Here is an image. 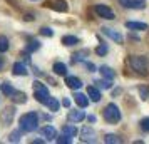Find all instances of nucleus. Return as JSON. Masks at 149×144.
<instances>
[{"label":"nucleus","mask_w":149,"mask_h":144,"mask_svg":"<svg viewBox=\"0 0 149 144\" xmlns=\"http://www.w3.org/2000/svg\"><path fill=\"white\" fill-rule=\"evenodd\" d=\"M22 132H34L39 127V114L37 112H27L19 119Z\"/></svg>","instance_id":"nucleus-1"},{"label":"nucleus","mask_w":149,"mask_h":144,"mask_svg":"<svg viewBox=\"0 0 149 144\" xmlns=\"http://www.w3.org/2000/svg\"><path fill=\"white\" fill-rule=\"evenodd\" d=\"M32 87H34V97H35V101L45 106V104L49 102V99H50L49 89L42 82H39V81H35V82L32 84Z\"/></svg>","instance_id":"nucleus-2"},{"label":"nucleus","mask_w":149,"mask_h":144,"mask_svg":"<svg viewBox=\"0 0 149 144\" xmlns=\"http://www.w3.org/2000/svg\"><path fill=\"white\" fill-rule=\"evenodd\" d=\"M102 116H104V119H106L109 124H117L121 121V111H119V107H117L116 104L111 102V104L106 106V109L102 111Z\"/></svg>","instance_id":"nucleus-3"},{"label":"nucleus","mask_w":149,"mask_h":144,"mask_svg":"<svg viewBox=\"0 0 149 144\" xmlns=\"http://www.w3.org/2000/svg\"><path fill=\"white\" fill-rule=\"evenodd\" d=\"M148 64H149L148 59L142 57V55H131L129 57V65L134 69V70L141 72V74H144L148 70Z\"/></svg>","instance_id":"nucleus-4"},{"label":"nucleus","mask_w":149,"mask_h":144,"mask_svg":"<svg viewBox=\"0 0 149 144\" xmlns=\"http://www.w3.org/2000/svg\"><path fill=\"white\" fill-rule=\"evenodd\" d=\"M79 134H81V143H87V144L95 143V131L92 129V127L84 126V127L79 131Z\"/></svg>","instance_id":"nucleus-5"},{"label":"nucleus","mask_w":149,"mask_h":144,"mask_svg":"<svg viewBox=\"0 0 149 144\" xmlns=\"http://www.w3.org/2000/svg\"><path fill=\"white\" fill-rule=\"evenodd\" d=\"M95 14L99 15L101 19H106V20H114L116 19L114 10L106 7V5H95Z\"/></svg>","instance_id":"nucleus-6"},{"label":"nucleus","mask_w":149,"mask_h":144,"mask_svg":"<svg viewBox=\"0 0 149 144\" xmlns=\"http://www.w3.org/2000/svg\"><path fill=\"white\" fill-rule=\"evenodd\" d=\"M49 8H52L55 12H67V2L65 0H47L45 2Z\"/></svg>","instance_id":"nucleus-7"},{"label":"nucleus","mask_w":149,"mask_h":144,"mask_svg":"<svg viewBox=\"0 0 149 144\" xmlns=\"http://www.w3.org/2000/svg\"><path fill=\"white\" fill-rule=\"evenodd\" d=\"M102 34H104V35H107L109 39H112V40L117 42V44H122V40H124L122 34H119V32H117V30H114V29L104 27V29H102Z\"/></svg>","instance_id":"nucleus-8"},{"label":"nucleus","mask_w":149,"mask_h":144,"mask_svg":"<svg viewBox=\"0 0 149 144\" xmlns=\"http://www.w3.org/2000/svg\"><path fill=\"white\" fill-rule=\"evenodd\" d=\"M14 114H15V109L12 107V106L5 107V109L2 111V114H0V119H2V122L5 124V126H8V124L12 122V119H14Z\"/></svg>","instance_id":"nucleus-9"},{"label":"nucleus","mask_w":149,"mask_h":144,"mask_svg":"<svg viewBox=\"0 0 149 144\" xmlns=\"http://www.w3.org/2000/svg\"><path fill=\"white\" fill-rule=\"evenodd\" d=\"M122 7L126 8H144L146 7V0H119Z\"/></svg>","instance_id":"nucleus-10"},{"label":"nucleus","mask_w":149,"mask_h":144,"mask_svg":"<svg viewBox=\"0 0 149 144\" xmlns=\"http://www.w3.org/2000/svg\"><path fill=\"white\" fill-rule=\"evenodd\" d=\"M40 134L45 137V141H55L57 137V131H55L54 126H44L40 131Z\"/></svg>","instance_id":"nucleus-11"},{"label":"nucleus","mask_w":149,"mask_h":144,"mask_svg":"<svg viewBox=\"0 0 149 144\" xmlns=\"http://www.w3.org/2000/svg\"><path fill=\"white\" fill-rule=\"evenodd\" d=\"M65 86L67 87H70V89H81L82 87V82H81V79L79 77H75V76H65Z\"/></svg>","instance_id":"nucleus-12"},{"label":"nucleus","mask_w":149,"mask_h":144,"mask_svg":"<svg viewBox=\"0 0 149 144\" xmlns=\"http://www.w3.org/2000/svg\"><path fill=\"white\" fill-rule=\"evenodd\" d=\"M67 117H69L70 122H81V121L86 119V114H84V111L82 109H75V111H70Z\"/></svg>","instance_id":"nucleus-13"},{"label":"nucleus","mask_w":149,"mask_h":144,"mask_svg":"<svg viewBox=\"0 0 149 144\" xmlns=\"http://www.w3.org/2000/svg\"><path fill=\"white\" fill-rule=\"evenodd\" d=\"M87 97L92 101V102H99V101L102 99L101 90L97 89V87H94V86H91V87H87Z\"/></svg>","instance_id":"nucleus-14"},{"label":"nucleus","mask_w":149,"mask_h":144,"mask_svg":"<svg viewBox=\"0 0 149 144\" xmlns=\"http://www.w3.org/2000/svg\"><path fill=\"white\" fill-rule=\"evenodd\" d=\"M12 74H14V76H27L29 70H27V67H25V64L15 62L14 67H12Z\"/></svg>","instance_id":"nucleus-15"},{"label":"nucleus","mask_w":149,"mask_h":144,"mask_svg":"<svg viewBox=\"0 0 149 144\" xmlns=\"http://www.w3.org/2000/svg\"><path fill=\"white\" fill-rule=\"evenodd\" d=\"M74 101L79 104V107H82V109L89 106V97L86 96V94H82V92H75L74 94Z\"/></svg>","instance_id":"nucleus-16"},{"label":"nucleus","mask_w":149,"mask_h":144,"mask_svg":"<svg viewBox=\"0 0 149 144\" xmlns=\"http://www.w3.org/2000/svg\"><path fill=\"white\" fill-rule=\"evenodd\" d=\"M126 29H129V30H146L148 25L144 22H126Z\"/></svg>","instance_id":"nucleus-17"},{"label":"nucleus","mask_w":149,"mask_h":144,"mask_svg":"<svg viewBox=\"0 0 149 144\" xmlns=\"http://www.w3.org/2000/svg\"><path fill=\"white\" fill-rule=\"evenodd\" d=\"M99 72H101V76L104 77V79H109V81H112L116 77V74H114V70L111 67H107V65H102L101 69H99Z\"/></svg>","instance_id":"nucleus-18"},{"label":"nucleus","mask_w":149,"mask_h":144,"mask_svg":"<svg viewBox=\"0 0 149 144\" xmlns=\"http://www.w3.org/2000/svg\"><path fill=\"white\" fill-rule=\"evenodd\" d=\"M62 44H64L65 47L75 45V44H79V37H75V35H64V37H62Z\"/></svg>","instance_id":"nucleus-19"},{"label":"nucleus","mask_w":149,"mask_h":144,"mask_svg":"<svg viewBox=\"0 0 149 144\" xmlns=\"http://www.w3.org/2000/svg\"><path fill=\"white\" fill-rule=\"evenodd\" d=\"M52 69H54V72L57 76H65V74H67V65L62 64V62H55Z\"/></svg>","instance_id":"nucleus-20"},{"label":"nucleus","mask_w":149,"mask_h":144,"mask_svg":"<svg viewBox=\"0 0 149 144\" xmlns=\"http://www.w3.org/2000/svg\"><path fill=\"white\" fill-rule=\"evenodd\" d=\"M45 106L49 107V111H50V112H57V111H59V107H61V104H59V101H57L55 97H50V99H49V102L45 104Z\"/></svg>","instance_id":"nucleus-21"},{"label":"nucleus","mask_w":149,"mask_h":144,"mask_svg":"<svg viewBox=\"0 0 149 144\" xmlns=\"http://www.w3.org/2000/svg\"><path fill=\"white\" fill-rule=\"evenodd\" d=\"M14 92H15V89H14V87H12L8 82H3V84H2V94H3L5 97H12V94H14Z\"/></svg>","instance_id":"nucleus-22"},{"label":"nucleus","mask_w":149,"mask_h":144,"mask_svg":"<svg viewBox=\"0 0 149 144\" xmlns=\"http://www.w3.org/2000/svg\"><path fill=\"white\" fill-rule=\"evenodd\" d=\"M104 143H107V144H121L122 139L119 136H116V134H107V136L104 137Z\"/></svg>","instance_id":"nucleus-23"},{"label":"nucleus","mask_w":149,"mask_h":144,"mask_svg":"<svg viewBox=\"0 0 149 144\" xmlns=\"http://www.w3.org/2000/svg\"><path fill=\"white\" fill-rule=\"evenodd\" d=\"M39 49H40V42H39V40H30L27 44V47H25V52H29V54H30V52L39 50Z\"/></svg>","instance_id":"nucleus-24"},{"label":"nucleus","mask_w":149,"mask_h":144,"mask_svg":"<svg viewBox=\"0 0 149 144\" xmlns=\"http://www.w3.org/2000/svg\"><path fill=\"white\" fill-rule=\"evenodd\" d=\"M95 87H102V89H111V87H112V81H109V79L95 81Z\"/></svg>","instance_id":"nucleus-25"},{"label":"nucleus","mask_w":149,"mask_h":144,"mask_svg":"<svg viewBox=\"0 0 149 144\" xmlns=\"http://www.w3.org/2000/svg\"><path fill=\"white\" fill-rule=\"evenodd\" d=\"M62 132H64L65 136H70V137H74L75 134L79 132V131L75 129L74 126H64V127H62Z\"/></svg>","instance_id":"nucleus-26"},{"label":"nucleus","mask_w":149,"mask_h":144,"mask_svg":"<svg viewBox=\"0 0 149 144\" xmlns=\"http://www.w3.org/2000/svg\"><path fill=\"white\" fill-rule=\"evenodd\" d=\"M12 99H14L17 104H24L25 101H27V99H25V94H24V92H17V90L12 94Z\"/></svg>","instance_id":"nucleus-27"},{"label":"nucleus","mask_w":149,"mask_h":144,"mask_svg":"<svg viewBox=\"0 0 149 144\" xmlns=\"http://www.w3.org/2000/svg\"><path fill=\"white\" fill-rule=\"evenodd\" d=\"M8 50V39L5 35H0V54Z\"/></svg>","instance_id":"nucleus-28"},{"label":"nucleus","mask_w":149,"mask_h":144,"mask_svg":"<svg viewBox=\"0 0 149 144\" xmlns=\"http://www.w3.org/2000/svg\"><path fill=\"white\" fill-rule=\"evenodd\" d=\"M20 136H22V129L10 132V136H8V143H19V141H20Z\"/></svg>","instance_id":"nucleus-29"},{"label":"nucleus","mask_w":149,"mask_h":144,"mask_svg":"<svg viewBox=\"0 0 149 144\" xmlns=\"http://www.w3.org/2000/svg\"><path fill=\"white\" fill-rule=\"evenodd\" d=\"M139 127H141L142 132H149V117H144V119H141Z\"/></svg>","instance_id":"nucleus-30"},{"label":"nucleus","mask_w":149,"mask_h":144,"mask_svg":"<svg viewBox=\"0 0 149 144\" xmlns=\"http://www.w3.org/2000/svg\"><path fill=\"white\" fill-rule=\"evenodd\" d=\"M55 141L59 144H70L72 143V137L70 136H65V134H62L61 137H55Z\"/></svg>","instance_id":"nucleus-31"},{"label":"nucleus","mask_w":149,"mask_h":144,"mask_svg":"<svg viewBox=\"0 0 149 144\" xmlns=\"http://www.w3.org/2000/svg\"><path fill=\"white\" fill-rule=\"evenodd\" d=\"M95 54L101 55V57H102V55H106V54H107V45H106V44H101L99 47L95 49Z\"/></svg>","instance_id":"nucleus-32"},{"label":"nucleus","mask_w":149,"mask_h":144,"mask_svg":"<svg viewBox=\"0 0 149 144\" xmlns=\"http://www.w3.org/2000/svg\"><path fill=\"white\" fill-rule=\"evenodd\" d=\"M84 55H87V50H84V52H75V54L72 55V61H74V62L84 61Z\"/></svg>","instance_id":"nucleus-33"},{"label":"nucleus","mask_w":149,"mask_h":144,"mask_svg":"<svg viewBox=\"0 0 149 144\" xmlns=\"http://www.w3.org/2000/svg\"><path fill=\"white\" fill-rule=\"evenodd\" d=\"M40 34L45 35V37H52V35H54V32H52V29H49V27H42L40 29Z\"/></svg>","instance_id":"nucleus-34"},{"label":"nucleus","mask_w":149,"mask_h":144,"mask_svg":"<svg viewBox=\"0 0 149 144\" xmlns=\"http://www.w3.org/2000/svg\"><path fill=\"white\" fill-rule=\"evenodd\" d=\"M139 92H141V99H142V101H146V99L149 97L148 89H146V87H139Z\"/></svg>","instance_id":"nucleus-35"},{"label":"nucleus","mask_w":149,"mask_h":144,"mask_svg":"<svg viewBox=\"0 0 149 144\" xmlns=\"http://www.w3.org/2000/svg\"><path fill=\"white\" fill-rule=\"evenodd\" d=\"M84 65H86L91 72H94V70H95V65H94V64H91V62H84Z\"/></svg>","instance_id":"nucleus-36"},{"label":"nucleus","mask_w":149,"mask_h":144,"mask_svg":"<svg viewBox=\"0 0 149 144\" xmlns=\"http://www.w3.org/2000/svg\"><path fill=\"white\" fill-rule=\"evenodd\" d=\"M62 106H64V107H70V101H69V97H65V99L62 101Z\"/></svg>","instance_id":"nucleus-37"},{"label":"nucleus","mask_w":149,"mask_h":144,"mask_svg":"<svg viewBox=\"0 0 149 144\" xmlns=\"http://www.w3.org/2000/svg\"><path fill=\"white\" fill-rule=\"evenodd\" d=\"M87 121H89V122H95V116H89Z\"/></svg>","instance_id":"nucleus-38"},{"label":"nucleus","mask_w":149,"mask_h":144,"mask_svg":"<svg viewBox=\"0 0 149 144\" xmlns=\"http://www.w3.org/2000/svg\"><path fill=\"white\" fill-rule=\"evenodd\" d=\"M3 64H5V62H3V59H2V55H0V70L3 69Z\"/></svg>","instance_id":"nucleus-39"}]
</instances>
